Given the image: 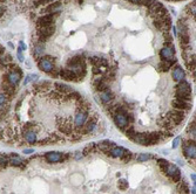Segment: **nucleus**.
I'll return each instance as SVG.
<instances>
[{"label":"nucleus","instance_id":"f257e3e1","mask_svg":"<svg viewBox=\"0 0 196 194\" xmlns=\"http://www.w3.org/2000/svg\"><path fill=\"white\" fill-rule=\"evenodd\" d=\"M7 67L11 68V70L6 74L5 80L12 85H18L19 82L21 81V70H20V68L18 66H14L13 63H9Z\"/></svg>","mask_w":196,"mask_h":194},{"label":"nucleus","instance_id":"f03ea898","mask_svg":"<svg viewBox=\"0 0 196 194\" xmlns=\"http://www.w3.org/2000/svg\"><path fill=\"white\" fill-rule=\"evenodd\" d=\"M54 62H55V57H52L51 55H45L38 59V67L41 71H44L46 74H51L52 70L55 68Z\"/></svg>","mask_w":196,"mask_h":194},{"label":"nucleus","instance_id":"7ed1b4c3","mask_svg":"<svg viewBox=\"0 0 196 194\" xmlns=\"http://www.w3.org/2000/svg\"><path fill=\"white\" fill-rule=\"evenodd\" d=\"M54 32H55V25L37 27V37H38V41H37V42L45 43L46 41L54 34Z\"/></svg>","mask_w":196,"mask_h":194},{"label":"nucleus","instance_id":"20e7f679","mask_svg":"<svg viewBox=\"0 0 196 194\" xmlns=\"http://www.w3.org/2000/svg\"><path fill=\"white\" fill-rule=\"evenodd\" d=\"M183 154L186 156V158H188L189 160H195L196 157V146H195V139H188L184 140L183 144Z\"/></svg>","mask_w":196,"mask_h":194},{"label":"nucleus","instance_id":"39448f33","mask_svg":"<svg viewBox=\"0 0 196 194\" xmlns=\"http://www.w3.org/2000/svg\"><path fill=\"white\" fill-rule=\"evenodd\" d=\"M148 11H149V14L153 19H155V18H162V16H165L166 14H168V11H167V8L161 4V2H158V1H155L151 6L148 7Z\"/></svg>","mask_w":196,"mask_h":194},{"label":"nucleus","instance_id":"423d86ee","mask_svg":"<svg viewBox=\"0 0 196 194\" xmlns=\"http://www.w3.org/2000/svg\"><path fill=\"white\" fill-rule=\"evenodd\" d=\"M98 117H96V115H94V116H92L89 117L87 122L85 123V125L81 127V134H91L93 133L95 130H96V127H98Z\"/></svg>","mask_w":196,"mask_h":194},{"label":"nucleus","instance_id":"0eeeda50","mask_svg":"<svg viewBox=\"0 0 196 194\" xmlns=\"http://www.w3.org/2000/svg\"><path fill=\"white\" fill-rule=\"evenodd\" d=\"M88 120V112L83 111V110H79L76 111L75 116H74V130L81 132V127L85 125V123Z\"/></svg>","mask_w":196,"mask_h":194},{"label":"nucleus","instance_id":"6e6552de","mask_svg":"<svg viewBox=\"0 0 196 194\" xmlns=\"http://www.w3.org/2000/svg\"><path fill=\"white\" fill-rule=\"evenodd\" d=\"M168 120H170L174 124L177 126L179 124H181L182 122L186 118V111H182V110H177V109H173L167 113L166 116Z\"/></svg>","mask_w":196,"mask_h":194},{"label":"nucleus","instance_id":"1a4fd4ad","mask_svg":"<svg viewBox=\"0 0 196 194\" xmlns=\"http://www.w3.org/2000/svg\"><path fill=\"white\" fill-rule=\"evenodd\" d=\"M163 172L166 173L170 179L173 180L174 182H179V181L181 180V172H180L179 167H177L176 165L168 164L166 166V168H165V171Z\"/></svg>","mask_w":196,"mask_h":194},{"label":"nucleus","instance_id":"9d476101","mask_svg":"<svg viewBox=\"0 0 196 194\" xmlns=\"http://www.w3.org/2000/svg\"><path fill=\"white\" fill-rule=\"evenodd\" d=\"M113 120L114 123H115V125L120 129L121 131H125L128 125H130L128 123V120H127V117H126V115H122V113H118V112H115L113 115Z\"/></svg>","mask_w":196,"mask_h":194},{"label":"nucleus","instance_id":"9b49d317","mask_svg":"<svg viewBox=\"0 0 196 194\" xmlns=\"http://www.w3.org/2000/svg\"><path fill=\"white\" fill-rule=\"evenodd\" d=\"M175 48L173 45L170 46H165L161 50H160V57L161 61H168V60H173L175 59Z\"/></svg>","mask_w":196,"mask_h":194},{"label":"nucleus","instance_id":"f8f14e48","mask_svg":"<svg viewBox=\"0 0 196 194\" xmlns=\"http://www.w3.org/2000/svg\"><path fill=\"white\" fill-rule=\"evenodd\" d=\"M59 14H44L37 20V27L41 26H52L55 23V19Z\"/></svg>","mask_w":196,"mask_h":194},{"label":"nucleus","instance_id":"ddd939ff","mask_svg":"<svg viewBox=\"0 0 196 194\" xmlns=\"http://www.w3.org/2000/svg\"><path fill=\"white\" fill-rule=\"evenodd\" d=\"M61 9H62V2L61 1H54L48 4V6H46L42 9V13L45 14H60Z\"/></svg>","mask_w":196,"mask_h":194},{"label":"nucleus","instance_id":"4468645a","mask_svg":"<svg viewBox=\"0 0 196 194\" xmlns=\"http://www.w3.org/2000/svg\"><path fill=\"white\" fill-rule=\"evenodd\" d=\"M172 77L175 82H181L186 80V71L182 69L180 64H175L172 67Z\"/></svg>","mask_w":196,"mask_h":194},{"label":"nucleus","instance_id":"2eb2a0df","mask_svg":"<svg viewBox=\"0 0 196 194\" xmlns=\"http://www.w3.org/2000/svg\"><path fill=\"white\" fill-rule=\"evenodd\" d=\"M59 76L65 81H71V82H78L76 75L68 68H61L59 69Z\"/></svg>","mask_w":196,"mask_h":194},{"label":"nucleus","instance_id":"dca6fc26","mask_svg":"<svg viewBox=\"0 0 196 194\" xmlns=\"http://www.w3.org/2000/svg\"><path fill=\"white\" fill-rule=\"evenodd\" d=\"M172 105H173L174 109H177V110H182V111H189L191 109V104L190 102H186L183 99H179V98H174L172 101Z\"/></svg>","mask_w":196,"mask_h":194},{"label":"nucleus","instance_id":"f3484780","mask_svg":"<svg viewBox=\"0 0 196 194\" xmlns=\"http://www.w3.org/2000/svg\"><path fill=\"white\" fill-rule=\"evenodd\" d=\"M99 97H100V101L103 103V104H108L111 102H113L115 99V95L113 94V91L109 89H106L101 92H99Z\"/></svg>","mask_w":196,"mask_h":194},{"label":"nucleus","instance_id":"a211bd4d","mask_svg":"<svg viewBox=\"0 0 196 194\" xmlns=\"http://www.w3.org/2000/svg\"><path fill=\"white\" fill-rule=\"evenodd\" d=\"M62 156L64 153L61 152H47L45 154V159L51 163V164H58V163H62Z\"/></svg>","mask_w":196,"mask_h":194},{"label":"nucleus","instance_id":"6ab92c4d","mask_svg":"<svg viewBox=\"0 0 196 194\" xmlns=\"http://www.w3.org/2000/svg\"><path fill=\"white\" fill-rule=\"evenodd\" d=\"M176 94H184V95H191V87L186 80L176 84Z\"/></svg>","mask_w":196,"mask_h":194},{"label":"nucleus","instance_id":"aec40b11","mask_svg":"<svg viewBox=\"0 0 196 194\" xmlns=\"http://www.w3.org/2000/svg\"><path fill=\"white\" fill-rule=\"evenodd\" d=\"M177 63V60H176V57L173 59V60H168V61H161L160 63L158 64V71H161V73H167V71H169L173 66H175Z\"/></svg>","mask_w":196,"mask_h":194},{"label":"nucleus","instance_id":"412c9836","mask_svg":"<svg viewBox=\"0 0 196 194\" xmlns=\"http://www.w3.org/2000/svg\"><path fill=\"white\" fill-rule=\"evenodd\" d=\"M24 138L28 144H35L38 142V134L34 130H25Z\"/></svg>","mask_w":196,"mask_h":194},{"label":"nucleus","instance_id":"4be33fe9","mask_svg":"<svg viewBox=\"0 0 196 194\" xmlns=\"http://www.w3.org/2000/svg\"><path fill=\"white\" fill-rule=\"evenodd\" d=\"M54 90L59 91V92L62 94V95H68L69 92H72V91H73V89H72L68 84H65V83H61V82L54 83Z\"/></svg>","mask_w":196,"mask_h":194},{"label":"nucleus","instance_id":"5701e85b","mask_svg":"<svg viewBox=\"0 0 196 194\" xmlns=\"http://www.w3.org/2000/svg\"><path fill=\"white\" fill-rule=\"evenodd\" d=\"M44 53H45V43L37 42L33 46V55L35 59H40L41 56H44Z\"/></svg>","mask_w":196,"mask_h":194},{"label":"nucleus","instance_id":"b1692460","mask_svg":"<svg viewBox=\"0 0 196 194\" xmlns=\"http://www.w3.org/2000/svg\"><path fill=\"white\" fill-rule=\"evenodd\" d=\"M59 131H60L62 134L71 136V134L73 133V131H74V127H73V125H72L71 123L65 122V123H62V124H59Z\"/></svg>","mask_w":196,"mask_h":194},{"label":"nucleus","instance_id":"393cba45","mask_svg":"<svg viewBox=\"0 0 196 194\" xmlns=\"http://www.w3.org/2000/svg\"><path fill=\"white\" fill-rule=\"evenodd\" d=\"M1 88H2V90H4V94H6L8 97L12 96V95H14L15 85L9 84V83L6 81V80H4V82H2V84H1Z\"/></svg>","mask_w":196,"mask_h":194},{"label":"nucleus","instance_id":"a878e982","mask_svg":"<svg viewBox=\"0 0 196 194\" xmlns=\"http://www.w3.org/2000/svg\"><path fill=\"white\" fill-rule=\"evenodd\" d=\"M125 151H126V149H123V147H119V146H114V147H112L111 149V151H109V157L112 158H120L123 153H125Z\"/></svg>","mask_w":196,"mask_h":194},{"label":"nucleus","instance_id":"bb28decb","mask_svg":"<svg viewBox=\"0 0 196 194\" xmlns=\"http://www.w3.org/2000/svg\"><path fill=\"white\" fill-rule=\"evenodd\" d=\"M51 88V83L48 82V81H41V82H38L34 84V89L37 90V91H46V90H48Z\"/></svg>","mask_w":196,"mask_h":194},{"label":"nucleus","instance_id":"cd10ccee","mask_svg":"<svg viewBox=\"0 0 196 194\" xmlns=\"http://www.w3.org/2000/svg\"><path fill=\"white\" fill-rule=\"evenodd\" d=\"M177 189H179L180 194H188V191H189L188 184H187L184 180H180V181H179Z\"/></svg>","mask_w":196,"mask_h":194},{"label":"nucleus","instance_id":"c85d7f7f","mask_svg":"<svg viewBox=\"0 0 196 194\" xmlns=\"http://www.w3.org/2000/svg\"><path fill=\"white\" fill-rule=\"evenodd\" d=\"M8 163L12 165V166H21L24 161L19 156H12V157L8 159Z\"/></svg>","mask_w":196,"mask_h":194},{"label":"nucleus","instance_id":"c756f323","mask_svg":"<svg viewBox=\"0 0 196 194\" xmlns=\"http://www.w3.org/2000/svg\"><path fill=\"white\" fill-rule=\"evenodd\" d=\"M125 133H126V136L128 137L129 139H132V140H133V139L135 138V136H136V133H137V132L135 131V129H134V126H133V125H128V126H127V129L125 130Z\"/></svg>","mask_w":196,"mask_h":194},{"label":"nucleus","instance_id":"7c9ffc66","mask_svg":"<svg viewBox=\"0 0 196 194\" xmlns=\"http://www.w3.org/2000/svg\"><path fill=\"white\" fill-rule=\"evenodd\" d=\"M7 99H8V96L6 94H4V92L0 94V112H2V113H4V110H5Z\"/></svg>","mask_w":196,"mask_h":194},{"label":"nucleus","instance_id":"2f4dec72","mask_svg":"<svg viewBox=\"0 0 196 194\" xmlns=\"http://www.w3.org/2000/svg\"><path fill=\"white\" fill-rule=\"evenodd\" d=\"M195 1L194 2H191V4H189L188 6H187V9H186V13L190 16V18H194V20H195Z\"/></svg>","mask_w":196,"mask_h":194},{"label":"nucleus","instance_id":"473e14b6","mask_svg":"<svg viewBox=\"0 0 196 194\" xmlns=\"http://www.w3.org/2000/svg\"><path fill=\"white\" fill-rule=\"evenodd\" d=\"M187 132H188L189 137L191 139H195V134H196V130H195V120H193L190 124H189L188 129H187Z\"/></svg>","mask_w":196,"mask_h":194},{"label":"nucleus","instance_id":"72a5a7b5","mask_svg":"<svg viewBox=\"0 0 196 194\" xmlns=\"http://www.w3.org/2000/svg\"><path fill=\"white\" fill-rule=\"evenodd\" d=\"M96 149V144L95 143H92L91 145H88V146H86L82 151V156H88L89 153L92 152H94V150Z\"/></svg>","mask_w":196,"mask_h":194},{"label":"nucleus","instance_id":"f704fd0d","mask_svg":"<svg viewBox=\"0 0 196 194\" xmlns=\"http://www.w3.org/2000/svg\"><path fill=\"white\" fill-rule=\"evenodd\" d=\"M132 158H133V153H132L130 151H128V150H126V151H125V153L120 157V159L123 161V163H128Z\"/></svg>","mask_w":196,"mask_h":194},{"label":"nucleus","instance_id":"c9c22d12","mask_svg":"<svg viewBox=\"0 0 196 194\" xmlns=\"http://www.w3.org/2000/svg\"><path fill=\"white\" fill-rule=\"evenodd\" d=\"M118 186H119V188H120L121 191H125V189L128 188V181L126 179H120L118 181Z\"/></svg>","mask_w":196,"mask_h":194},{"label":"nucleus","instance_id":"e433bc0d","mask_svg":"<svg viewBox=\"0 0 196 194\" xmlns=\"http://www.w3.org/2000/svg\"><path fill=\"white\" fill-rule=\"evenodd\" d=\"M158 166H160V168H161L162 171H165L166 166L169 164V163L167 161L166 159H161V158H160V159H158Z\"/></svg>","mask_w":196,"mask_h":194},{"label":"nucleus","instance_id":"4c0bfd02","mask_svg":"<svg viewBox=\"0 0 196 194\" xmlns=\"http://www.w3.org/2000/svg\"><path fill=\"white\" fill-rule=\"evenodd\" d=\"M151 158L153 157L149 156V154H144V153H142V154L137 156V160H139V161H147V160H149Z\"/></svg>","mask_w":196,"mask_h":194},{"label":"nucleus","instance_id":"58836bf2","mask_svg":"<svg viewBox=\"0 0 196 194\" xmlns=\"http://www.w3.org/2000/svg\"><path fill=\"white\" fill-rule=\"evenodd\" d=\"M180 143H181V138H180V137H176L173 142V149H176V147L180 145Z\"/></svg>","mask_w":196,"mask_h":194},{"label":"nucleus","instance_id":"ea45409f","mask_svg":"<svg viewBox=\"0 0 196 194\" xmlns=\"http://www.w3.org/2000/svg\"><path fill=\"white\" fill-rule=\"evenodd\" d=\"M16 57H18V60L20 61V62H24V61H25L23 52H21V50H19V49H18V52H16Z\"/></svg>","mask_w":196,"mask_h":194},{"label":"nucleus","instance_id":"a19ab883","mask_svg":"<svg viewBox=\"0 0 196 194\" xmlns=\"http://www.w3.org/2000/svg\"><path fill=\"white\" fill-rule=\"evenodd\" d=\"M128 1L132 4H135V5H144V2H146V0H128Z\"/></svg>","mask_w":196,"mask_h":194},{"label":"nucleus","instance_id":"79ce46f5","mask_svg":"<svg viewBox=\"0 0 196 194\" xmlns=\"http://www.w3.org/2000/svg\"><path fill=\"white\" fill-rule=\"evenodd\" d=\"M18 49L21 50V52H25V50L27 49V46L25 45L23 41H19V48H18Z\"/></svg>","mask_w":196,"mask_h":194},{"label":"nucleus","instance_id":"37998d69","mask_svg":"<svg viewBox=\"0 0 196 194\" xmlns=\"http://www.w3.org/2000/svg\"><path fill=\"white\" fill-rule=\"evenodd\" d=\"M30 77H31V82H33V83L37 82L39 78L38 74H30Z\"/></svg>","mask_w":196,"mask_h":194},{"label":"nucleus","instance_id":"c03bdc74","mask_svg":"<svg viewBox=\"0 0 196 194\" xmlns=\"http://www.w3.org/2000/svg\"><path fill=\"white\" fill-rule=\"evenodd\" d=\"M172 28H173V32H174V35H175V37L179 36V30H177V28H176V26H172Z\"/></svg>","mask_w":196,"mask_h":194},{"label":"nucleus","instance_id":"a18cd8bd","mask_svg":"<svg viewBox=\"0 0 196 194\" xmlns=\"http://www.w3.org/2000/svg\"><path fill=\"white\" fill-rule=\"evenodd\" d=\"M24 153H26V154L34 153V150H33V149H25V150H24Z\"/></svg>","mask_w":196,"mask_h":194},{"label":"nucleus","instance_id":"49530a36","mask_svg":"<svg viewBox=\"0 0 196 194\" xmlns=\"http://www.w3.org/2000/svg\"><path fill=\"white\" fill-rule=\"evenodd\" d=\"M31 82V77L30 75H27L26 77H25V81H24V85H26V84H28Z\"/></svg>","mask_w":196,"mask_h":194},{"label":"nucleus","instance_id":"de8ad7c7","mask_svg":"<svg viewBox=\"0 0 196 194\" xmlns=\"http://www.w3.org/2000/svg\"><path fill=\"white\" fill-rule=\"evenodd\" d=\"M74 157L75 159H80V158H82V152H75V154H74Z\"/></svg>","mask_w":196,"mask_h":194},{"label":"nucleus","instance_id":"09e8293b","mask_svg":"<svg viewBox=\"0 0 196 194\" xmlns=\"http://www.w3.org/2000/svg\"><path fill=\"white\" fill-rule=\"evenodd\" d=\"M190 178L193 179V181H194V184H195V181H196V175H195V173H193V174L190 175Z\"/></svg>","mask_w":196,"mask_h":194},{"label":"nucleus","instance_id":"8fccbe9b","mask_svg":"<svg viewBox=\"0 0 196 194\" xmlns=\"http://www.w3.org/2000/svg\"><path fill=\"white\" fill-rule=\"evenodd\" d=\"M191 193H193V194H196V188H195V184H194V187H193V189H191Z\"/></svg>","mask_w":196,"mask_h":194},{"label":"nucleus","instance_id":"3c124183","mask_svg":"<svg viewBox=\"0 0 196 194\" xmlns=\"http://www.w3.org/2000/svg\"><path fill=\"white\" fill-rule=\"evenodd\" d=\"M8 46H9V47H11V48H14V46L12 45V43H11V42H8Z\"/></svg>","mask_w":196,"mask_h":194}]
</instances>
